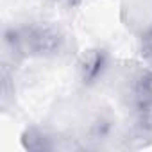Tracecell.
I'll list each match as a JSON object with an SVG mask.
<instances>
[{"instance_id":"obj_1","label":"cell","mask_w":152,"mask_h":152,"mask_svg":"<svg viewBox=\"0 0 152 152\" xmlns=\"http://www.w3.org/2000/svg\"><path fill=\"white\" fill-rule=\"evenodd\" d=\"M4 45L13 59H48L57 57L66 45L63 31L48 22H32L9 27L4 32Z\"/></svg>"},{"instance_id":"obj_2","label":"cell","mask_w":152,"mask_h":152,"mask_svg":"<svg viewBox=\"0 0 152 152\" xmlns=\"http://www.w3.org/2000/svg\"><path fill=\"white\" fill-rule=\"evenodd\" d=\"M107 63H109V57H107L106 50H102V48L86 50L79 61L81 81L84 84H95L107 70Z\"/></svg>"},{"instance_id":"obj_3","label":"cell","mask_w":152,"mask_h":152,"mask_svg":"<svg viewBox=\"0 0 152 152\" xmlns=\"http://www.w3.org/2000/svg\"><path fill=\"white\" fill-rule=\"evenodd\" d=\"M20 143L25 150H38V152H43V150H52L56 148L52 138L38 129V127H27L23 132H22V138H20Z\"/></svg>"},{"instance_id":"obj_4","label":"cell","mask_w":152,"mask_h":152,"mask_svg":"<svg viewBox=\"0 0 152 152\" xmlns=\"http://www.w3.org/2000/svg\"><path fill=\"white\" fill-rule=\"evenodd\" d=\"M138 48H140V56H141V59H143L148 66H152V25L147 27V29L140 34Z\"/></svg>"},{"instance_id":"obj_5","label":"cell","mask_w":152,"mask_h":152,"mask_svg":"<svg viewBox=\"0 0 152 152\" xmlns=\"http://www.w3.org/2000/svg\"><path fill=\"white\" fill-rule=\"evenodd\" d=\"M52 2L61 4V6H66V7H77V6H81L84 2V0H52Z\"/></svg>"}]
</instances>
